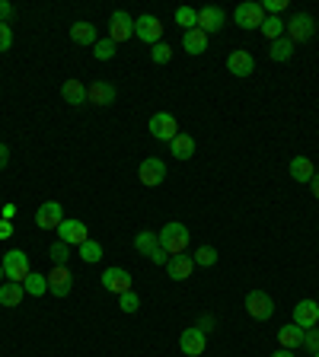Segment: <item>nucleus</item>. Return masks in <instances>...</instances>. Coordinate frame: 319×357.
Here are the masks:
<instances>
[{
    "label": "nucleus",
    "instance_id": "1",
    "mask_svg": "<svg viewBox=\"0 0 319 357\" xmlns=\"http://www.w3.org/2000/svg\"><path fill=\"white\" fill-rule=\"evenodd\" d=\"M188 239H192V233H188L186 223H179V220H170L163 230H160V245H163L170 255H186Z\"/></svg>",
    "mask_w": 319,
    "mask_h": 357
},
{
    "label": "nucleus",
    "instance_id": "2",
    "mask_svg": "<svg viewBox=\"0 0 319 357\" xmlns=\"http://www.w3.org/2000/svg\"><path fill=\"white\" fill-rule=\"evenodd\" d=\"M0 265H3V275H7V281H16L22 284L26 278H29V255L22 252V249H10L3 259H0Z\"/></svg>",
    "mask_w": 319,
    "mask_h": 357
},
{
    "label": "nucleus",
    "instance_id": "3",
    "mask_svg": "<svg viewBox=\"0 0 319 357\" xmlns=\"http://www.w3.org/2000/svg\"><path fill=\"white\" fill-rule=\"evenodd\" d=\"M284 36L290 38V42H310L313 36H316V20H313L310 13H294L288 22H284Z\"/></svg>",
    "mask_w": 319,
    "mask_h": 357
},
{
    "label": "nucleus",
    "instance_id": "4",
    "mask_svg": "<svg viewBox=\"0 0 319 357\" xmlns=\"http://www.w3.org/2000/svg\"><path fill=\"white\" fill-rule=\"evenodd\" d=\"M246 312H249L255 322H268L275 316V300L268 297L265 290H249V294H246Z\"/></svg>",
    "mask_w": 319,
    "mask_h": 357
},
{
    "label": "nucleus",
    "instance_id": "5",
    "mask_svg": "<svg viewBox=\"0 0 319 357\" xmlns=\"http://www.w3.org/2000/svg\"><path fill=\"white\" fill-rule=\"evenodd\" d=\"M233 20H237L239 29H262V22H265V10H262V3H255V0H246V3H239L237 10H233Z\"/></svg>",
    "mask_w": 319,
    "mask_h": 357
},
{
    "label": "nucleus",
    "instance_id": "6",
    "mask_svg": "<svg viewBox=\"0 0 319 357\" xmlns=\"http://www.w3.org/2000/svg\"><path fill=\"white\" fill-rule=\"evenodd\" d=\"M147 128H150V137L166 141V144H170L172 137L179 134V121H176V115H172V112H156V115H150Z\"/></svg>",
    "mask_w": 319,
    "mask_h": 357
},
{
    "label": "nucleus",
    "instance_id": "7",
    "mask_svg": "<svg viewBox=\"0 0 319 357\" xmlns=\"http://www.w3.org/2000/svg\"><path fill=\"white\" fill-rule=\"evenodd\" d=\"M134 36L141 38V42H147V45H160L163 42V22L156 20V16H150V13L138 16V20H134Z\"/></svg>",
    "mask_w": 319,
    "mask_h": 357
},
{
    "label": "nucleus",
    "instance_id": "8",
    "mask_svg": "<svg viewBox=\"0 0 319 357\" xmlns=\"http://www.w3.org/2000/svg\"><path fill=\"white\" fill-rule=\"evenodd\" d=\"M205 348H208V335L201 332L198 326L186 328V332L179 335V351H182L186 357H201L205 354Z\"/></svg>",
    "mask_w": 319,
    "mask_h": 357
},
{
    "label": "nucleus",
    "instance_id": "9",
    "mask_svg": "<svg viewBox=\"0 0 319 357\" xmlns=\"http://www.w3.org/2000/svg\"><path fill=\"white\" fill-rule=\"evenodd\" d=\"M99 281H103V287L109 290V294H115V297H121L125 290H134V284H131L134 278L128 275L125 268H105Z\"/></svg>",
    "mask_w": 319,
    "mask_h": 357
},
{
    "label": "nucleus",
    "instance_id": "10",
    "mask_svg": "<svg viewBox=\"0 0 319 357\" xmlns=\"http://www.w3.org/2000/svg\"><path fill=\"white\" fill-rule=\"evenodd\" d=\"M61 220H64V204H58V201H45V204H38L36 227H42V230H58Z\"/></svg>",
    "mask_w": 319,
    "mask_h": 357
},
{
    "label": "nucleus",
    "instance_id": "11",
    "mask_svg": "<svg viewBox=\"0 0 319 357\" xmlns=\"http://www.w3.org/2000/svg\"><path fill=\"white\" fill-rule=\"evenodd\" d=\"M109 38L115 45L119 42H128V38H134V20L125 13V10H115V13L109 16Z\"/></svg>",
    "mask_w": 319,
    "mask_h": 357
},
{
    "label": "nucleus",
    "instance_id": "12",
    "mask_svg": "<svg viewBox=\"0 0 319 357\" xmlns=\"http://www.w3.org/2000/svg\"><path fill=\"white\" fill-rule=\"evenodd\" d=\"M58 239H61V243H67V245H83L89 239L87 223L64 217V220H61V227H58Z\"/></svg>",
    "mask_w": 319,
    "mask_h": 357
},
{
    "label": "nucleus",
    "instance_id": "13",
    "mask_svg": "<svg viewBox=\"0 0 319 357\" xmlns=\"http://www.w3.org/2000/svg\"><path fill=\"white\" fill-rule=\"evenodd\" d=\"M138 178H141L147 188H156L166 178V163L160 160V156H147V160L141 163V169H138Z\"/></svg>",
    "mask_w": 319,
    "mask_h": 357
},
{
    "label": "nucleus",
    "instance_id": "14",
    "mask_svg": "<svg viewBox=\"0 0 319 357\" xmlns=\"http://www.w3.org/2000/svg\"><path fill=\"white\" fill-rule=\"evenodd\" d=\"M71 287H74V275H71V268L54 265L52 271H48V294H54V297H67Z\"/></svg>",
    "mask_w": 319,
    "mask_h": 357
},
{
    "label": "nucleus",
    "instance_id": "15",
    "mask_svg": "<svg viewBox=\"0 0 319 357\" xmlns=\"http://www.w3.org/2000/svg\"><path fill=\"white\" fill-rule=\"evenodd\" d=\"M227 70H230L233 77H253L255 58L249 52H243V48H237V52L227 54Z\"/></svg>",
    "mask_w": 319,
    "mask_h": 357
},
{
    "label": "nucleus",
    "instance_id": "16",
    "mask_svg": "<svg viewBox=\"0 0 319 357\" xmlns=\"http://www.w3.org/2000/svg\"><path fill=\"white\" fill-rule=\"evenodd\" d=\"M294 326H300L304 332L313 326H319V303L316 300H300V303L294 306Z\"/></svg>",
    "mask_w": 319,
    "mask_h": 357
},
{
    "label": "nucleus",
    "instance_id": "17",
    "mask_svg": "<svg viewBox=\"0 0 319 357\" xmlns=\"http://www.w3.org/2000/svg\"><path fill=\"white\" fill-rule=\"evenodd\" d=\"M223 10L221 7H201L198 10V29L205 32V36H214V32L223 29Z\"/></svg>",
    "mask_w": 319,
    "mask_h": 357
},
{
    "label": "nucleus",
    "instance_id": "18",
    "mask_svg": "<svg viewBox=\"0 0 319 357\" xmlns=\"http://www.w3.org/2000/svg\"><path fill=\"white\" fill-rule=\"evenodd\" d=\"M87 102L89 105H112L115 102V86L109 80H93L87 86Z\"/></svg>",
    "mask_w": 319,
    "mask_h": 357
},
{
    "label": "nucleus",
    "instance_id": "19",
    "mask_svg": "<svg viewBox=\"0 0 319 357\" xmlns=\"http://www.w3.org/2000/svg\"><path fill=\"white\" fill-rule=\"evenodd\" d=\"M192 271H195L192 255H172V259L166 261V275H170L172 281H188Z\"/></svg>",
    "mask_w": 319,
    "mask_h": 357
},
{
    "label": "nucleus",
    "instance_id": "20",
    "mask_svg": "<svg viewBox=\"0 0 319 357\" xmlns=\"http://www.w3.org/2000/svg\"><path fill=\"white\" fill-rule=\"evenodd\" d=\"M288 169H290V178H294V182H300V185H310V178L316 176L310 156H294Z\"/></svg>",
    "mask_w": 319,
    "mask_h": 357
},
{
    "label": "nucleus",
    "instance_id": "21",
    "mask_svg": "<svg viewBox=\"0 0 319 357\" xmlns=\"http://www.w3.org/2000/svg\"><path fill=\"white\" fill-rule=\"evenodd\" d=\"M61 96H64L67 105H83L87 102V86H83V80L71 77V80H64V86H61Z\"/></svg>",
    "mask_w": 319,
    "mask_h": 357
},
{
    "label": "nucleus",
    "instance_id": "22",
    "mask_svg": "<svg viewBox=\"0 0 319 357\" xmlns=\"http://www.w3.org/2000/svg\"><path fill=\"white\" fill-rule=\"evenodd\" d=\"M170 153L176 156V160H192V156H195V137H192V134L179 131L176 137L170 141Z\"/></svg>",
    "mask_w": 319,
    "mask_h": 357
},
{
    "label": "nucleus",
    "instance_id": "23",
    "mask_svg": "<svg viewBox=\"0 0 319 357\" xmlns=\"http://www.w3.org/2000/svg\"><path fill=\"white\" fill-rule=\"evenodd\" d=\"M278 342H281V348H288V351H297V348H304V328L300 326H281L278 328Z\"/></svg>",
    "mask_w": 319,
    "mask_h": 357
},
{
    "label": "nucleus",
    "instance_id": "24",
    "mask_svg": "<svg viewBox=\"0 0 319 357\" xmlns=\"http://www.w3.org/2000/svg\"><path fill=\"white\" fill-rule=\"evenodd\" d=\"M182 48H186L188 54H205V52H208V36H205L201 29L182 32Z\"/></svg>",
    "mask_w": 319,
    "mask_h": 357
},
{
    "label": "nucleus",
    "instance_id": "25",
    "mask_svg": "<svg viewBox=\"0 0 319 357\" xmlns=\"http://www.w3.org/2000/svg\"><path fill=\"white\" fill-rule=\"evenodd\" d=\"M71 38H74L77 45H96L99 42L96 26H93V22H87V20H80V22H74V26H71Z\"/></svg>",
    "mask_w": 319,
    "mask_h": 357
},
{
    "label": "nucleus",
    "instance_id": "26",
    "mask_svg": "<svg viewBox=\"0 0 319 357\" xmlns=\"http://www.w3.org/2000/svg\"><path fill=\"white\" fill-rule=\"evenodd\" d=\"M22 297H26V290H22V284H16V281H3L0 284V303L3 306H20L22 303Z\"/></svg>",
    "mask_w": 319,
    "mask_h": 357
},
{
    "label": "nucleus",
    "instance_id": "27",
    "mask_svg": "<svg viewBox=\"0 0 319 357\" xmlns=\"http://www.w3.org/2000/svg\"><path fill=\"white\" fill-rule=\"evenodd\" d=\"M134 249L150 259V255H154L156 249H160V233H154V230H141L138 236H134Z\"/></svg>",
    "mask_w": 319,
    "mask_h": 357
},
{
    "label": "nucleus",
    "instance_id": "28",
    "mask_svg": "<svg viewBox=\"0 0 319 357\" xmlns=\"http://www.w3.org/2000/svg\"><path fill=\"white\" fill-rule=\"evenodd\" d=\"M22 290H26L29 297H42V294H48V275H38V271H29V278L22 281Z\"/></svg>",
    "mask_w": 319,
    "mask_h": 357
},
{
    "label": "nucleus",
    "instance_id": "29",
    "mask_svg": "<svg viewBox=\"0 0 319 357\" xmlns=\"http://www.w3.org/2000/svg\"><path fill=\"white\" fill-rule=\"evenodd\" d=\"M290 54H294V42H290L288 36L275 38V42H272V48H268V58H272V61H290Z\"/></svg>",
    "mask_w": 319,
    "mask_h": 357
},
{
    "label": "nucleus",
    "instance_id": "30",
    "mask_svg": "<svg viewBox=\"0 0 319 357\" xmlns=\"http://www.w3.org/2000/svg\"><path fill=\"white\" fill-rule=\"evenodd\" d=\"M262 36H265L268 42L281 38L284 36V20L281 16H265V22H262Z\"/></svg>",
    "mask_w": 319,
    "mask_h": 357
},
{
    "label": "nucleus",
    "instance_id": "31",
    "mask_svg": "<svg viewBox=\"0 0 319 357\" xmlns=\"http://www.w3.org/2000/svg\"><path fill=\"white\" fill-rule=\"evenodd\" d=\"M176 22L182 26V32L198 29V10H192V7H179V10H176Z\"/></svg>",
    "mask_w": 319,
    "mask_h": 357
},
{
    "label": "nucleus",
    "instance_id": "32",
    "mask_svg": "<svg viewBox=\"0 0 319 357\" xmlns=\"http://www.w3.org/2000/svg\"><path fill=\"white\" fill-rule=\"evenodd\" d=\"M77 249H80V259L89 261V265H96V261L103 259V245H99L96 239H87V243L77 245Z\"/></svg>",
    "mask_w": 319,
    "mask_h": 357
},
{
    "label": "nucleus",
    "instance_id": "33",
    "mask_svg": "<svg viewBox=\"0 0 319 357\" xmlns=\"http://www.w3.org/2000/svg\"><path fill=\"white\" fill-rule=\"evenodd\" d=\"M192 261H195V265H201V268L217 265V249H214V245H201L198 252L192 255Z\"/></svg>",
    "mask_w": 319,
    "mask_h": 357
},
{
    "label": "nucleus",
    "instance_id": "34",
    "mask_svg": "<svg viewBox=\"0 0 319 357\" xmlns=\"http://www.w3.org/2000/svg\"><path fill=\"white\" fill-rule=\"evenodd\" d=\"M48 259L54 261V265H67V261H71V245L67 243H52V249H48Z\"/></svg>",
    "mask_w": 319,
    "mask_h": 357
},
{
    "label": "nucleus",
    "instance_id": "35",
    "mask_svg": "<svg viewBox=\"0 0 319 357\" xmlns=\"http://www.w3.org/2000/svg\"><path fill=\"white\" fill-rule=\"evenodd\" d=\"M93 54H96V61H112L115 58V42H112V38H99V42L93 45Z\"/></svg>",
    "mask_w": 319,
    "mask_h": 357
},
{
    "label": "nucleus",
    "instance_id": "36",
    "mask_svg": "<svg viewBox=\"0 0 319 357\" xmlns=\"http://www.w3.org/2000/svg\"><path fill=\"white\" fill-rule=\"evenodd\" d=\"M119 306H121V312H138L141 310V297H138L134 290H125L119 297Z\"/></svg>",
    "mask_w": 319,
    "mask_h": 357
},
{
    "label": "nucleus",
    "instance_id": "37",
    "mask_svg": "<svg viewBox=\"0 0 319 357\" xmlns=\"http://www.w3.org/2000/svg\"><path fill=\"white\" fill-rule=\"evenodd\" d=\"M170 58H172V48L166 42H160V45H154V52H150V61L154 64H170Z\"/></svg>",
    "mask_w": 319,
    "mask_h": 357
},
{
    "label": "nucleus",
    "instance_id": "38",
    "mask_svg": "<svg viewBox=\"0 0 319 357\" xmlns=\"http://www.w3.org/2000/svg\"><path fill=\"white\" fill-rule=\"evenodd\" d=\"M304 348L310 351V354H316L319 351V326H313V328H306L304 332Z\"/></svg>",
    "mask_w": 319,
    "mask_h": 357
},
{
    "label": "nucleus",
    "instance_id": "39",
    "mask_svg": "<svg viewBox=\"0 0 319 357\" xmlns=\"http://www.w3.org/2000/svg\"><path fill=\"white\" fill-rule=\"evenodd\" d=\"M10 45H13V29L7 22H0V52H10Z\"/></svg>",
    "mask_w": 319,
    "mask_h": 357
},
{
    "label": "nucleus",
    "instance_id": "40",
    "mask_svg": "<svg viewBox=\"0 0 319 357\" xmlns=\"http://www.w3.org/2000/svg\"><path fill=\"white\" fill-rule=\"evenodd\" d=\"M170 259H172V255H170V252H166L163 245H160V249H156V252H154V255H150V261H154V265H166V261H170Z\"/></svg>",
    "mask_w": 319,
    "mask_h": 357
},
{
    "label": "nucleus",
    "instance_id": "41",
    "mask_svg": "<svg viewBox=\"0 0 319 357\" xmlns=\"http://www.w3.org/2000/svg\"><path fill=\"white\" fill-rule=\"evenodd\" d=\"M13 16V3L10 0H0V22H7Z\"/></svg>",
    "mask_w": 319,
    "mask_h": 357
},
{
    "label": "nucleus",
    "instance_id": "42",
    "mask_svg": "<svg viewBox=\"0 0 319 357\" xmlns=\"http://www.w3.org/2000/svg\"><path fill=\"white\" fill-rule=\"evenodd\" d=\"M10 236H13V223L0 217V239H10Z\"/></svg>",
    "mask_w": 319,
    "mask_h": 357
},
{
    "label": "nucleus",
    "instance_id": "43",
    "mask_svg": "<svg viewBox=\"0 0 319 357\" xmlns=\"http://www.w3.org/2000/svg\"><path fill=\"white\" fill-rule=\"evenodd\" d=\"M7 163H10V147L0 144V169H7Z\"/></svg>",
    "mask_w": 319,
    "mask_h": 357
},
{
    "label": "nucleus",
    "instance_id": "44",
    "mask_svg": "<svg viewBox=\"0 0 319 357\" xmlns=\"http://www.w3.org/2000/svg\"><path fill=\"white\" fill-rule=\"evenodd\" d=\"M201 332H205V335H208L211 332V328H214V316H201Z\"/></svg>",
    "mask_w": 319,
    "mask_h": 357
},
{
    "label": "nucleus",
    "instance_id": "45",
    "mask_svg": "<svg viewBox=\"0 0 319 357\" xmlns=\"http://www.w3.org/2000/svg\"><path fill=\"white\" fill-rule=\"evenodd\" d=\"M0 217H3V220H13V217H16V208H13V204H3V214H0Z\"/></svg>",
    "mask_w": 319,
    "mask_h": 357
},
{
    "label": "nucleus",
    "instance_id": "46",
    "mask_svg": "<svg viewBox=\"0 0 319 357\" xmlns=\"http://www.w3.org/2000/svg\"><path fill=\"white\" fill-rule=\"evenodd\" d=\"M310 188H313V198H319V172L310 178Z\"/></svg>",
    "mask_w": 319,
    "mask_h": 357
},
{
    "label": "nucleus",
    "instance_id": "47",
    "mask_svg": "<svg viewBox=\"0 0 319 357\" xmlns=\"http://www.w3.org/2000/svg\"><path fill=\"white\" fill-rule=\"evenodd\" d=\"M272 357H294V351H288V348H281V351H275Z\"/></svg>",
    "mask_w": 319,
    "mask_h": 357
},
{
    "label": "nucleus",
    "instance_id": "48",
    "mask_svg": "<svg viewBox=\"0 0 319 357\" xmlns=\"http://www.w3.org/2000/svg\"><path fill=\"white\" fill-rule=\"evenodd\" d=\"M3 281H7V275H3V265H0V284H3Z\"/></svg>",
    "mask_w": 319,
    "mask_h": 357
},
{
    "label": "nucleus",
    "instance_id": "49",
    "mask_svg": "<svg viewBox=\"0 0 319 357\" xmlns=\"http://www.w3.org/2000/svg\"><path fill=\"white\" fill-rule=\"evenodd\" d=\"M313 357H319V351H316V354H313Z\"/></svg>",
    "mask_w": 319,
    "mask_h": 357
}]
</instances>
